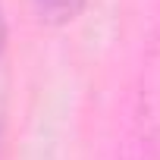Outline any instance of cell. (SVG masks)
I'll return each mask as SVG.
<instances>
[{
    "label": "cell",
    "instance_id": "2",
    "mask_svg": "<svg viewBox=\"0 0 160 160\" xmlns=\"http://www.w3.org/2000/svg\"><path fill=\"white\" fill-rule=\"evenodd\" d=\"M0 50H3V16H0Z\"/></svg>",
    "mask_w": 160,
    "mask_h": 160
},
{
    "label": "cell",
    "instance_id": "1",
    "mask_svg": "<svg viewBox=\"0 0 160 160\" xmlns=\"http://www.w3.org/2000/svg\"><path fill=\"white\" fill-rule=\"evenodd\" d=\"M82 3H85V0H38L41 13H47L50 19H66V16H72Z\"/></svg>",
    "mask_w": 160,
    "mask_h": 160
}]
</instances>
